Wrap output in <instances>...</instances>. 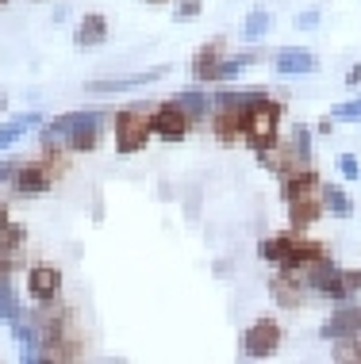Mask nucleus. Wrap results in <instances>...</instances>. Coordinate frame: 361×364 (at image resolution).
<instances>
[{
  "mask_svg": "<svg viewBox=\"0 0 361 364\" xmlns=\"http://www.w3.org/2000/svg\"><path fill=\"white\" fill-rule=\"evenodd\" d=\"M38 330V360H81L85 357V338L77 330V311L66 307L62 299L54 303H35L23 311Z\"/></svg>",
  "mask_w": 361,
  "mask_h": 364,
  "instance_id": "f257e3e1",
  "label": "nucleus"
},
{
  "mask_svg": "<svg viewBox=\"0 0 361 364\" xmlns=\"http://www.w3.org/2000/svg\"><path fill=\"white\" fill-rule=\"evenodd\" d=\"M66 169H70V154L66 150H38V157H23L19 169L12 173V181L4 184L16 200H38L54 188V181H62Z\"/></svg>",
  "mask_w": 361,
  "mask_h": 364,
  "instance_id": "f03ea898",
  "label": "nucleus"
},
{
  "mask_svg": "<svg viewBox=\"0 0 361 364\" xmlns=\"http://www.w3.org/2000/svg\"><path fill=\"white\" fill-rule=\"evenodd\" d=\"M281 123H285V100H277L269 88H261V92L250 100V115H246V134H242V146H246L253 157L273 150V146L285 139Z\"/></svg>",
  "mask_w": 361,
  "mask_h": 364,
  "instance_id": "7ed1b4c3",
  "label": "nucleus"
},
{
  "mask_svg": "<svg viewBox=\"0 0 361 364\" xmlns=\"http://www.w3.org/2000/svg\"><path fill=\"white\" fill-rule=\"evenodd\" d=\"M258 257L266 264H304V261H319V257H330V245L311 238L308 230H277V234H266L258 242Z\"/></svg>",
  "mask_w": 361,
  "mask_h": 364,
  "instance_id": "20e7f679",
  "label": "nucleus"
},
{
  "mask_svg": "<svg viewBox=\"0 0 361 364\" xmlns=\"http://www.w3.org/2000/svg\"><path fill=\"white\" fill-rule=\"evenodd\" d=\"M112 134H115V154H142L150 146L154 131H150V112L127 104L112 115Z\"/></svg>",
  "mask_w": 361,
  "mask_h": 364,
  "instance_id": "39448f33",
  "label": "nucleus"
},
{
  "mask_svg": "<svg viewBox=\"0 0 361 364\" xmlns=\"http://www.w3.org/2000/svg\"><path fill=\"white\" fill-rule=\"evenodd\" d=\"M281 346H285V326L273 314H261L242 330V357L246 360H269Z\"/></svg>",
  "mask_w": 361,
  "mask_h": 364,
  "instance_id": "423d86ee",
  "label": "nucleus"
},
{
  "mask_svg": "<svg viewBox=\"0 0 361 364\" xmlns=\"http://www.w3.org/2000/svg\"><path fill=\"white\" fill-rule=\"evenodd\" d=\"M150 131H154V139H162V142H184L197 127L184 115V107L169 96V100H162L158 107H150Z\"/></svg>",
  "mask_w": 361,
  "mask_h": 364,
  "instance_id": "0eeeda50",
  "label": "nucleus"
},
{
  "mask_svg": "<svg viewBox=\"0 0 361 364\" xmlns=\"http://www.w3.org/2000/svg\"><path fill=\"white\" fill-rule=\"evenodd\" d=\"M258 165L261 169H269L273 176H285V173H292V169H304V165H315V154L311 150H304V146H296L285 134L273 150H266V154H258Z\"/></svg>",
  "mask_w": 361,
  "mask_h": 364,
  "instance_id": "6e6552de",
  "label": "nucleus"
},
{
  "mask_svg": "<svg viewBox=\"0 0 361 364\" xmlns=\"http://www.w3.org/2000/svg\"><path fill=\"white\" fill-rule=\"evenodd\" d=\"M62 269L51 261H35L31 269H27V280H23V288H27V299L31 303H54V299H62Z\"/></svg>",
  "mask_w": 361,
  "mask_h": 364,
  "instance_id": "1a4fd4ad",
  "label": "nucleus"
},
{
  "mask_svg": "<svg viewBox=\"0 0 361 364\" xmlns=\"http://www.w3.org/2000/svg\"><path fill=\"white\" fill-rule=\"evenodd\" d=\"M169 73V65H154V70H139V73H123V77H96V81H85V92L93 96H112V92H135V88H146L154 81Z\"/></svg>",
  "mask_w": 361,
  "mask_h": 364,
  "instance_id": "9d476101",
  "label": "nucleus"
},
{
  "mask_svg": "<svg viewBox=\"0 0 361 364\" xmlns=\"http://www.w3.org/2000/svg\"><path fill=\"white\" fill-rule=\"evenodd\" d=\"M354 333H361V303H354V299L338 303V311L319 326V338L323 341H342V338H354Z\"/></svg>",
  "mask_w": 361,
  "mask_h": 364,
  "instance_id": "9b49d317",
  "label": "nucleus"
},
{
  "mask_svg": "<svg viewBox=\"0 0 361 364\" xmlns=\"http://www.w3.org/2000/svg\"><path fill=\"white\" fill-rule=\"evenodd\" d=\"M269 62V50H261V46H250V50H239V54H227L216 70L208 73V81L204 85H223V81H235L239 73H246L250 65H261Z\"/></svg>",
  "mask_w": 361,
  "mask_h": 364,
  "instance_id": "f8f14e48",
  "label": "nucleus"
},
{
  "mask_svg": "<svg viewBox=\"0 0 361 364\" xmlns=\"http://www.w3.org/2000/svg\"><path fill=\"white\" fill-rule=\"evenodd\" d=\"M273 70L285 73V77H308L319 70V58L304 50V46H285V50L273 54Z\"/></svg>",
  "mask_w": 361,
  "mask_h": 364,
  "instance_id": "ddd939ff",
  "label": "nucleus"
},
{
  "mask_svg": "<svg viewBox=\"0 0 361 364\" xmlns=\"http://www.w3.org/2000/svg\"><path fill=\"white\" fill-rule=\"evenodd\" d=\"M277 181H281V200L292 203V200H300V196L319 192L323 176H319L315 165H304V169H292V173H285V176H277Z\"/></svg>",
  "mask_w": 361,
  "mask_h": 364,
  "instance_id": "4468645a",
  "label": "nucleus"
},
{
  "mask_svg": "<svg viewBox=\"0 0 361 364\" xmlns=\"http://www.w3.org/2000/svg\"><path fill=\"white\" fill-rule=\"evenodd\" d=\"M223 58H227V35H211L208 43H204L200 50L192 54V65H189V70H192V81L204 85V81H208V73L216 70Z\"/></svg>",
  "mask_w": 361,
  "mask_h": 364,
  "instance_id": "2eb2a0df",
  "label": "nucleus"
},
{
  "mask_svg": "<svg viewBox=\"0 0 361 364\" xmlns=\"http://www.w3.org/2000/svg\"><path fill=\"white\" fill-rule=\"evenodd\" d=\"M285 208H288V226H292V230H311V226H315V223H323V215H327V208H323V196H319V192L300 196V200L285 203Z\"/></svg>",
  "mask_w": 361,
  "mask_h": 364,
  "instance_id": "dca6fc26",
  "label": "nucleus"
},
{
  "mask_svg": "<svg viewBox=\"0 0 361 364\" xmlns=\"http://www.w3.org/2000/svg\"><path fill=\"white\" fill-rule=\"evenodd\" d=\"M269 295H273V303H277L281 311H300L311 299V291L304 288V284H296L292 277H285V272L269 277Z\"/></svg>",
  "mask_w": 361,
  "mask_h": 364,
  "instance_id": "f3484780",
  "label": "nucleus"
},
{
  "mask_svg": "<svg viewBox=\"0 0 361 364\" xmlns=\"http://www.w3.org/2000/svg\"><path fill=\"white\" fill-rule=\"evenodd\" d=\"M73 43L81 46V50H93V46H104V43H108V16H100V12H85L81 19H77Z\"/></svg>",
  "mask_w": 361,
  "mask_h": 364,
  "instance_id": "a211bd4d",
  "label": "nucleus"
},
{
  "mask_svg": "<svg viewBox=\"0 0 361 364\" xmlns=\"http://www.w3.org/2000/svg\"><path fill=\"white\" fill-rule=\"evenodd\" d=\"M35 127H43V115L38 112H19L12 119H4L0 123V154H8L27 131H35Z\"/></svg>",
  "mask_w": 361,
  "mask_h": 364,
  "instance_id": "6ab92c4d",
  "label": "nucleus"
},
{
  "mask_svg": "<svg viewBox=\"0 0 361 364\" xmlns=\"http://www.w3.org/2000/svg\"><path fill=\"white\" fill-rule=\"evenodd\" d=\"M173 100L184 107V115L192 119V127H208V115H211V96H208V88H181Z\"/></svg>",
  "mask_w": 361,
  "mask_h": 364,
  "instance_id": "aec40b11",
  "label": "nucleus"
},
{
  "mask_svg": "<svg viewBox=\"0 0 361 364\" xmlns=\"http://www.w3.org/2000/svg\"><path fill=\"white\" fill-rule=\"evenodd\" d=\"M319 196H323V208H327L330 219H350V215H354V203H350L342 184H327L323 181L319 184Z\"/></svg>",
  "mask_w": 361,
  "mask_h": 364,
  "instance_id": "412c9836",
  "label": "nucleus"
},
{
  "mask_svg": "<svg viewBox=\"0 0 361 364\" xmlns=\"http://www.w3.org/2000/svg\"><path fill=\"white\" fill-rule=\"evenodd\" d=\"M23 245H27V226L8 219L0 226V257H23Z\"/></svg>",
  "mask_w": 361,
  "mask_h": 364,
  "instance_id": "4be33fe9",
  "label": "nucleus"
},
{
  "mask_svg": "<svg viewBox=\"0 0 361 364\" xmlns=\"http://www.w3.org/2000/svg\"><path fill=\"white\" fill-rule=\"evenodd\" d=\"M16 277H4L0 280V322H19L23 318V303H19V291H16V284H12Z\"/></svg>",
  "mask_w": 361,
  "mask_h": 364,
  "instance_id": "5701e85b",
  "label": "nucleus"
},
{
  "mask_svg": "<svg viewBox=\"0 0 361 364\" xmlns=\"http://www.w3.org/2000/svg\"><path fill=\"white\" fill-rule=\"evenodd\" d=\"M269 31H273V12L269 8H253L246 16V23H242V38H246V43H258V38H266Z\"/></svg>",
  "mask_w": 361,
  "mask_h": 364,
  "instance_id": "b1692460",
  "label": "nucleus"
},
{
  "mask_svg": "<svg viewBox=\"0 0 361 364\" xmlns=\"http://www.w3.org/2000/svg\"><path fill=\"white\" fill-rule=\"evenodd\" d=\"M330 360H338V364H361V333L342 338V341H330Z\"/></svg>",
  "mask_w": 361,
  "mask_h": 364,
  "instance_id": "393cba45",
  "label": "nucleus"
},
{
  "mask_svg": "<svg viewBox=\"0 0 361 364\" xmlns=\"http://www.w3.org/2000/svg\"><path fill=\"white\" fill-rule=\"evenodd\" d=\"M330 119L335 123H361V100H346V104L330 107Z\"/></svg>",
  "mask_w": 361,
  "mask_h": 364,
  "instance_id": "a878e982",
  "label": "nucleus"
},
{
  "mask_svg": "<svg viewBox=\"0 0 361 364\" xmlns=\"http://www.w3.org/2000/svg\"><path fill=\"white\" fill-rule=\"evenodd\" d=\"M204 8V0H177V8H173V19L177 23H189V19H197Z\"/></svg>",
  "mask_w": 361,
  "mask_h": 364,
  "instance_id": "bb28decb",
  "label": "nucleus"
},
{
  "mask_svg": "<svg viewBox=\"0 0 361 364\" xmlns=\"http://www.w3.org/2000/svg\"><path fill=\"white\" fill-rule=\"evenodd\" d=\"M338 169H342L346 181H361V161H357L354 154H342V157H338Z\"/></svg>",
  "mask_w": 361,
  "mask_h": 364,
  "instance_id": "cd10ccee",
  "label": "nucleus"
},
{
  "mask_svg": "<svg viewBox=\"0 0 361 364\" xmlns=\"http://www.w3.org/2000/svg\"><path fill=\"white\" fill-rule=\"evenodd\" d=\"M319 19H323V12H319V8H308V12L296 16V27L300 31H311V27H319Z\"/></svg>",
  "mask_w": 361,
  "mask_h": 364,
  "instance_id": "c85d7f7f",
  "label": "nucleus"
},
{
  "mask_svg": "<svg viewBox=\"0 0 361 364\" xmlns=\"http://www.w3.org/2000/svg\"><path fill=\"white\" fill-rule=\"evenodd\" d=\"M19 161H23V157H16V154H8L4 161H0V184H8V181H12V173L19 169Z\"/></svg>",
  "mask_w": 361,
  "mask_h": 364,
  "instance_id": "c756f323",
  "label": "nucleus"
},
{
  "mask_svg": "<svg viewBox=\"0 0 361 364\" xmlns=\"http://www.w3.org/2000/svg\"><path fill=\"white\" fill-rule=\"evenodd\" d=\"M342 280H346V288L354 295L361 291V269H342Z\"/></svg>",
  "mask_w": 361,
  "mask_h": 364,
  "instance_id": "7c9ffc66",
  "label": "nucleus"
},
{
  "mask_svg": "<svg viewBox=\"0 0 361 364\" xmlns=\"http://www.w3.org/2000/svg\"><path fill=\"white\" fill-rule=\"evenodd\" d=\"M346 85H350V88H357V85H361V62H357V65H350V73H346Z\"/></svg>",
  "mask_w": 361,
  "mask_h": 364,
  "instance_id": "2f4dec72",
  "label": "nucleus"
},
{
  "mask_svg": "<svg viewBox=\"0 0 361 364\" xmlns=\"http://www.w3.org/2000/svg\"><path fill=\"white\" fill-rule=\"evenodd\" d=\"M315 131H319V134H330V131H335V119H330V115H323V119L315 123Z\"/></svg>",
  "mask_w": 361,
  "mask_h": 364,
  "instance_id": "473e14b6",
  "label": "nucleus"
},
{
  "mask_svg": "<svg viewBox=\"0 0 361 364\" xmlns=\"http://www.w3.org/2000/svg\"><path fill=\"white\" fill-rule=\"evenodd\" d=\"M8 219H12V211H8V200H0V226H4Z\"/></svg>",
  "mask_w": 361,
  "mask_h": 364,
  "instance_id": "72a5a7b5",
  "label": "nucleus"
},
{
  "mask_svg": "<svg viewBox=\"0 0 361 364\" xmlns=\"http://www.w3.org/2000/svg\"><path fill=\"white\" fill-rule=\"evenodd\" d=\"M146 4H169V0H146Z\"/></svg>",
  "mask_w": 361,
  "mask_h": 364,
  "instance_id": "f704fd0d",
  "label": "nucleus"
},
{
  "mask_svg": "<svg viewBox=\"0 0 361 364\" xmlns=\"http://www.w3.org/2000/svg\"><path fill=\"white\" fill-rule=\"evenodd\" d=\"M4 104H8V100H4V96H0V115H4Z\"/></svg>",
  "mask_w": 361,
  "mask_h": 364,
  "instance_id": "c9c22d12",
  "label": "nucleus"
},
{
  "mask_svg": "<svg viewBox=\"0 0 361 364\" xmlns=\"http://www.w3.org/2000/svg\"><path fill=\"white\" fill-rule=\"evenodd\" d=\"M0 8H8V0H0Z\"/></svg>",
  "mask_w": 361,
  "mask_h": 364,
  "instance_id": "e433bc0d",
  "label": "nucleus"
}]
</instances>
